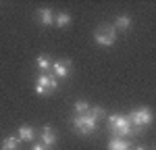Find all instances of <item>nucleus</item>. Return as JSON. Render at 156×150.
Here are the masks:
<instances>
[{"instance_id": "1", "label": "nucleus", "mask_w": 156, "mask_h": 150, "mask_svg": "<svg viewBox=\"0 0 156 150\" xmlns=\"http://www.w3.org/2000/svg\"><path fill=\"white\" fill-rule=\"evenodd\" d=\"M108 131L115 138L137 136V131L133 129V125L129 123V119H127L125 115H110V117H108Z\"/></svg>"}, {"instance_id": "2", "label": "nucleus", "mask_w": 156, "mask_h": 150, "mask_svg": "<svg viewBox=\"0 0 156 150\" xmlns=\"http://www.w3.org/2000/svg\"><path fill=\"white\" fill-rule=\"evenodd\" d=\"M127 119H129V123L133 125V129L137 131V134H142L148 125H152V111L148 109V106H140L137 111H133V112H129V115H125Z\"/></svg>"}, {"instance_id": "3", "label": "nucleus", "mask_w": 156, "mask_h": 150, "mask_svg": "<svg viewBox=\"0 0 156 150\" xmlns=\"http://www.w3.org/2000/svg\"><path fill=\"white\" fill-rule=\"evenodd\" d=\"M94 40H96L98 46H104V48H110L115 42H117V29L108 23H102L96 27L94 31Z\"/></svg>"}, {"instance_id": "4", "label": "nucleus", "mask_w": 156, "mask_h": 150, "mask_svg": "<svg viewBox=\"0 0 156 150\" xmlns=\"http://www.w3.org/2000/svg\"><path fill=\"white\" fill-rule=\"evenodd\" d=\"M71 123H73V129H75L77 134H81V136H90V134H94V131L98 129V123L92 119V117H87V115L75 117Z\"/></svg>"}, {"instance_id": "5", "label": "nucleus", "mask_w": 156, "mask_h": 150, "mask_svg": "<svg viewBox=\"0 0 156 150\" xmlns=\"http://www.w3.org/2000/svg\"><path fill=\"white\" fill-rule=\"evenodd\" d=\"M58 88V79L54 75H40L36 81V94L40 96H50Z\"/></svg>"}, {"instance_id": "6", "label": "nucleus", "mask_w": 156, "mask_h": 150, "mask_svg": "<svg viewBox=\"0 0 156 150\" xmlns=\"http://www.w3.org/2000/svg\"><path fill=\"white\" fill-rule=\"evenodd\" d=\"M73 69V62L69 59H60V61L52 62V73L56 75V79H65V77H69Z\"/></svg>"}, {"instance_id": "7", "label": "nucleus", "mask_w": 156, "mask_h": 150, "mask_svg": "<svg viewBox=\"0 0 156 150\" xmlns=\"http://www.w3.org/2000/svg\"><path fill=\"white\" fill-rule=\"evenodd\" d=\"M40 138H42V146H46V148H50V150L56 144V134H54V129H52L50 125H44V127H42Z\"/></svg>"}, {"instance_id": "8", "label": "nucleus", "mask_w": 156, "mask_h": 150, "mask_svg": "<svg viewBox=\"0 0 156 150\" xmlns=\"http://www.w3.org/2000/svg\"><path fill=\"white\" fill-rule=\"evenodd\" d=\"M37 21H40V25H44V27H50V25H54V11L52 9H37L36 12Z\"/></svg>"}, {"instance_id": "9", "label": "nucleus", "mask_w": 156, "mask_h": 150, "mask_svg": "<svg viewBox=\"0 0 156 150\" xmlns=\"http://www.w3.org/2000/svg\"><path fill=\"white\" fill-rule=\"evenodd\" d=\"M36 67L42 71V75H52V61L48 54H40L36 59Z\"/></svg>"}, {"instance_id": "10", "label": "nucleus", "mask_w": 156, "mask_h": 150, "mask_svg": "<svg viewBox=\"0 0 156 150\" xmlns=\"http://www.w3.org/2000/svg\"><path fill=\"white\" fill-rule=\"evenodd\" d=\"M19 140H21V142H34V140H36L37 138V131L36 129H34V127H31V125H21V129H19Z\"/></svg>"}, {"instance_id": "11", "label": "nucleus", "mask_w": 156, "mask_h": 150, "mask_svg": "<svg viewBox=\"0 0 156 150\" xmlns=\"http://www.w3.org/2000/svg\"><path fill=\"white\" fill-rule=\"evenodd\" d=\"M21 148V140L17 136H11V138H4L2 144H0V150H19Z\"/></svg>"}, {"instance_id": "12", "label": "nucleus", "mask_w": 156, "mask_h": 150, "mask_svg": "<svg viewBox=\"0 0 156 150\" xmlns=\"http://www.w3.org/2000/svg\"><path fill=\"white\" fill-rule=\"evenodd\" d=\"M129 148H131V144L125 138H112L108 142V150H129Z\"/></svg>"}, {"instance_id": "13", "label": "nucleus", "mask_w": 156, "mask_h": 150, "mask_svg": "<svg viewBox=\"0 0 156 150\" xmlns=\"http://www.w3.org/2000/svg\"><path fill=\"white\" fill-rule=\"evenodd\" d=\"M112 27H115V29H123V31H127V29L131 27V19H129L127 15H119Z\"/></svg>"}, {"instance_id": "14", "label": "nucleus", "mask_w": 156, "mask_h": 150, "mask_svg": "<svg viewBox=\"0 0 156 150\" xmlns=\"http://www.w3.org/2000/svg\"><path fill=\"white\" fill-rule=\"evenodd\" d=\"M54 23H56V27H67L71 23V15L69 12H56L54 15Z\"/></svg>"}, {"instance_id": "15", "label": "nucleus", "mask_w": 156, "mask_h": 150, "mask_svg": "<svg viewBox=\"0 0 156 150\" xmlns=\"http://www.w3.org/2000/svg\"><path fill=\"white\" fill-rule=\"evenodd\" d=\"M85 115H87V117H92V119L98 123V119H102V117H104V109H102V106H90Z\"/></svg>"}, {"instance_id": "16", "label": "nucleus", "mask_w": 156, "mask_h": 150, "mask_svg": "<svg viewBox=\"0 0 156 150\" xmlns=\"http://www.w3.org/2000/svg\"><path fill=\"white\" fill-rule=\"evenodd\" d=\"M73 109H75V112H77V117H79V115H85V112H87L90 104H87L85 100H77V102L73 104Z\"/></svg>"}, {"instance_id": "17", "label": "nucleus", "mask_w": 156, "mask_h": 150, "mask_svg": "<svg viewBox=\"0 0 156 150\" xmlns=\"http://www.w3.org/2000/svg\"><path fill=\"white\" fill-rule=\"evenodd\" d=\"M34 150H50V148H46V146H42V144H36V146H34Z\"/></svg>"}, {"instance_id": "18", "label": "nucleus", "mask_w": 156, "mask_h": 150, "mask_svg": "<svg viewBox=\"0 0 156 150\" xmlns=\"http://www.w3.org/2000/svg\"><path fill=\"white\" fill-rule=\"evenodd\" d=\"M129 150H150V148H146V146H131Z\"/></svg>"}]
</instances>
